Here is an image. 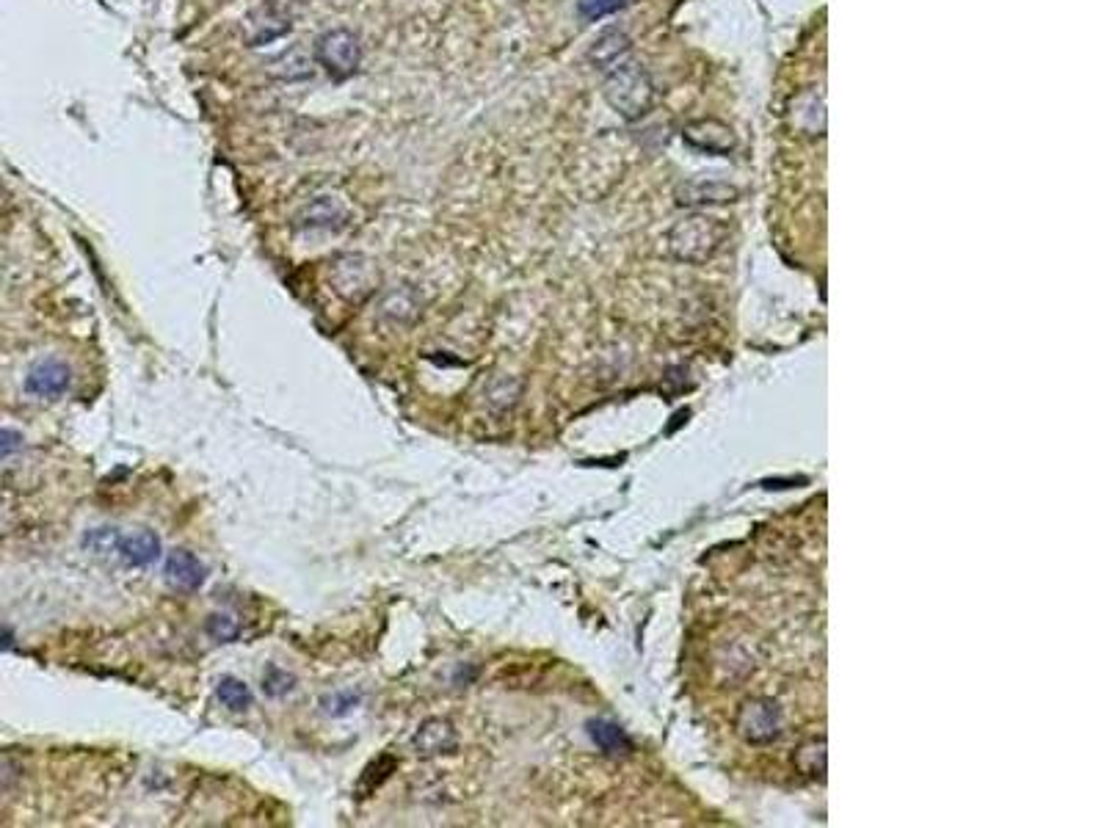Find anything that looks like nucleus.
<instances>
[{"label": "nucleus", "mask_w": 1104, "mask_h": 828, "mask_svg": "<svg viewBox=\"0 0 1104 828\" xmlns=\"http://www.w3.org/2000/svg\"><path fill=\"white\" fill-rule=\"evenodd\" d=\"M726 227L721 221L693 216V219L679 221L674 230L668 232V249L677 260L685 263H704L707 257L718 252V246L724 243Z\"/></svg>", "instance_id": "obj_1"}, {"label": "nucleus", "mask_w": 1104, "mask_h": 828, "mask_svg": "<svg viewBox=\"0 0 1104 828\" xmlns=\"http://www.w3.org/2000/svg\"><path fill=\"white\" fill-rule=\"evenodd\" d=\"M605 97L608 103L627 119H638L649 111V105L655 100L652 81L646 78V72L638 64H624L613 69L605 81Z\"/></svg>", "instance_id": "obj_2"}, {"label": "nucleus", "mask_w": 1104, "mask_h": 828, "mask_svg": "<svg viewBox=\"0 0 1104 828\" xmlns=\"http://www.w3.org/2000/svg\"><path fill=\"white\" fill-rule=\"evenodd\" d=\"M315 58L332 81H348L357 75L362 64V42L348 28H332L318 36Z\"/></svg>", "instance_id": "obj_3"}, {"label": "nucleus", "mask_w": 1104, "mask_h": 828, "mask_svg": "<svg viewBox=\"0 0 1104 828\" xmlns=\"http://www.w3.org/2000/svg\"><path fill=\"white\" fill-rule=\"evenodd\" d=\"M304 9V0H265L260 9H254L246 23L243 36L252 47L271 45L293 28V17Z\"/></svg>", "instance_id": "obj_4"}, {"label": "nucleus", "mask_w": 1104, "mask_h": 828, "mask_svg": "<svg viewBox=\"0 0 1104 828\" xmlns=\"http://www.w3.org/2000/svg\"><path fill=\"white\" fill-rule=\"evenodd\" d=\"M737 732L751 746H768L782 735V713L771 699H751L737 713Z\"/></svg>", "instance_id": "obj_5"}, {"label": "nucleus", "mask_w": 1104, "mask_h": 828, "mask_svg": "<svg viewBox=\"0 0 1104 828\" xmlns=\"http://www.w3.org/2000/svg\"><path fill=\"white\" fill-rule=\"evenodd\" d=\"M69 387H72V368L61 359H42L25 376V392L36 398H47V401L67 395Z\"/></svg>", "instance_id": "obj_6"}, {"label": "nucleus", "mask_w": 1104, "mask_h": 828, "mask_svg": "<svg viewBox=\"0 0 1104 828\" xmlns=\"http://www.w3.org/2000/svg\"><path fill=\"white\" fill-rule=\"evenodd\" d=\"M376 282V276L370 271V263L359 254H348V257H340L332 268V285L334 290L345 296V299H357L362 293H368Z\"/></svg>", "instance_id": "obj_7"}, {"label": "nucleus", "mask_w": 1104, "mask_h": 828, "mask_svg": "<svg viewBox=\"0 0 1104 828\" xmlns=\"http://www.w3.org/2000/svg\"><path fill=\"white\" fill-rule=\"evenodd\" d=\"M414 751L420 757H442V754H453L456 746H459V737H456V729L445 718H428L423 724L417 726V732L412 737Z\"/></svg>", "instance_id": "obj_8"}, {"label": "nucleus", "mask_w": 1104, "mask_h": 828, "mask_svg": "<svg viewBox=\"0 0 1104 828\" xmlns=\"http://www.w3.org/2000/svg\"><path fill=\"white\" fill-rule=\"evenodd\" d=\"M345 219H348V210L340 202V196L321 194L315 196L310 205H304L299 213V227L301 230L337 232L345 227Z\"/></svg>", "instance_id": "obj_9"}, {"label": "nucleus", "mask_w": 1104, "mask_h": 828, "mask_svg": "<svg viewBox=\"0 0 1104 828\" xmlns=\"http://www.w3.org/2000/svg\"><path fill=\"white\" fill-rule=\"evenodd\" d=\"M163 572H166V580H169L174 588H183V591H196V588H202V583L207 580L205 564L196 558L194 552L183 550V547H177V550L169 552Z\"/></svg>", "instance_id": "obj_10"}, {"label": "nucleus", "mask_w": 1104, "mask_h": 828, "mask_svg": "<svg viewBox=\"0 0 1104 828\" xmlns=\"http://www.w3.org/2000/svg\"><path fill=\"white\" fill-rule=\"evenodd\" d=\"M116 552L119 558L125 561L127 566L133 569H141V566H152L158 558H161V539L158 533L152 530H141V533H130V536H119L116 541Z\"/></svg>", "instance_id": "obj_11"}, {"label": "nucleus", "mask_w": 1104, "mask_h": 828, "mask_svg": "<svg viewBox=\"0 0 1104 828\" xmlns=\"http://www.w3.org/2000/svg\"><path fill=\"white\" fill-rule=\"evenodd\" d=\"M417 315H420V296H417V290L406 288V285L387 293V299L381 301V318L384 321L406 326V323L417 321Z\"/></svg>", "instance_id": "obj_12"}, {"label": "nucleus", "mask_w": 1104, "mask_h": 828, "mask_svg": "<svg viewBox=\"0 0 1104 828\" xmlns=\"http://www.w3.org/2000/svg\"><path fill=\"white\" fill-rule=\"evenodd\" d=\"M268 69H271V75H274L276 81H282V83L310 81L312 72H315L312 58L307 56L304 50H299V47H290V50H285L282 56H276L274 61L268 64Z\"/></svg>", "instance_id": "obj_13"}, {"label": "nucleus", "mask_w": 1104, "mask_h": 828, "mask_svg": "<svg viewBox=\"0 0 1104 828\" xmlns=\"http://www.w3.org/2000/svg\"><path fill=\"white\" fill-rule=\"evenodd\" d=\"M679 205H721V202H732L737 196V191L732 185L724 183H707V180H693V183H685L677 191Z\"/></svg>", "instance_id": "obj_14"}, {"label": "nucleus", "mask_w": 1104, "mask_h": 828, "mask_svg": "<svg viewBox=\"0 0 1104 828\" xmlns=\"http://www.w3.org/2000/svg\"><path fill=\"white\" fill-rule=\"evenodd\" d=\"M588 735H591V740H594L605 754H610V757L627 754V751L633 748L630 737L624 735V729H621L619 724H613V721H605V718L591 721V724H588Z\"/></svg>", "instance_id": "obj_15"}, {"label": "nucleus", "mask_w": 1104, "mask_h": 828, "mask_svg": "<svg viewBox=\"0 0 1104 828\" xmlns=\"http://www.w3.org/2000/svg\"><path fill=\"white\" fill-rule=\"evenodd\" d=\"M395 768H398V759L392 757V754H379L373 762H368V768H365L362 776H359V784H357L359 798H368V795L376 793L381 784L387 782L392 773H395Z\"/></svg>", "instance_id": "obj_16"}, {"label": "nucleus", "mask_w": 1104, "mask_h": 828, "mask_svg": "<svg viewBox=\"0 0 1104 828\" xmlns=\"http://www.w3.org/2000/svg\"><path fill=\"white\" fill-rule=\"evenodd\" d=\"M630 50V42H627V36L619 34V31H608V34H602L594 42V47H591V53H588V58L597 64V67L602 69H608L610 64H616L624 53Z\"/></svg>", "instance_id": "obj_17"}, {"label": "nucleus", "mask_w": 1104, "mask_h": 828, "mask_svg": "<svg viewBox=\"0 0 1104 828\" xmlns=\"http://www.w3.org/2000/svg\"><path fill=\"white\" fill-rule=\"evenodd\" d=\"M216 699L232 713H246L252 707V690L238 677H221L216 685Z\"/></svg>", "instance_id": "obj_18"}, {"label": "nucleus", "mask_w": 1104, "mask_h": 828, "mask_svg": "<svg viewBox=\"0 0 1104 828\" xmlns=\"http://www.w3.org/2000/svg\"><path fill=\"white\" fill-rule=\"evenodd\" d=\"M795 765L806 776H823L826 773V740H812L795 751Z\"/></svg>", "instance_id": "obj_19"}, {"label": "nucleus", "mask_w": 1104, "mask_h": 828, "mask_svg": "<svg viewBox=\"0 0 1104 828\" xmlns=\"http://www.w3.org/2000/svg\"><path fill=\"white\" fill-rule=\"evenodd\" d=\"M296 674H290L288 668L268 666L263 674V693L268 699H285L296 690Z\"/></svg>", "instance_id": "obj_20"}, {"label": "nucleus", "mask_w": 1104, "mask_h": 828, "mask_svg": "<svg viewBox=\"0 0 1104 828\" xmlns=\"http://www.w3.org/2000/svg\"><path fill=\"white\" fill-rule=\"evenodd\" d=\"M205 633L210 635L213 641H219V644H232V641H238L241 627H238V621L232 619V616H227V613H213V616H207Z\"/></svg>", "instance_id": "obj_21"}, {"label": "nucleus", "mask_w": 1104, "mask_h": 828, "mask_svg": "<svg viewBox=\"0 0 1104 828\" xmlns=\"http://www.w3.org/2000/svg\"><path fill=\"white\" fill-rule=\"evenodd\" d=\"M116 541H119L116 528H94L83 536L81 544L94 555H105V552H116Z\"/></svg>", "instance_id": "obj_22"}, {"label": "nucleus", "mask_w": 1104, "mask_h": 828, "mask_svg": "<svg viewBox=\"0 0 1104 828\" xmlns=\"http://www.w3.org/2000/svg\"><path fill=\"white\" fill-rule=\"evenodd\" d=\"M359 702H362V696H359L357 690H351V693H332V696L321 699V710L326 715H332V718H340V715L351 713Z\"/></svg>", "instance_id": "obj_23"}, {"label": "nucleus", "mask_w": 1104, "mask_h": 828, "mask_svg": "<svg viewBox=\"0 0 1104 828\" xmlns=\"http://www.w3.org/2000/svg\"><path fill=\"white\" fill-rule=\"evenodd\" d=\"M627 0H577V12L583 20H599L605 14L619 12Z\"/></svg>", "instance_id": "obj_24"}, {"label": "nucleus", "mask_w": 1104, "mask_h": 828, "mask_svg": "<svg viewBox=\"0 0 1104 828\" xmlns=\"http://www.w3.org/2000/svg\"><path fill=\"white\" fill-rule=\"evenodd\" d=\"M20 448H23V434L14 428H0V461L14 456Z\"/></svg>", "instance_id": "obj_25"}, {"label": "nucleus", "mask_w": 1104, "mask_h": 828, "mask_svg": "<svg viewBox=\"0 0 1104 828\" xmlns=\"http://www.w3.org/2000/svg\"><path fill=\"white\" fill-rule=\"evenodd\" d=\"M17 776H20V768L14 765L12 759H0V795H6L12 790Z\"/></svg>", "instance_id": "obj_26"}, {"label": "nucleus", "mask_w": 1104, "mask_h": 828, "mask_svg": "<svg viewBox=\"0 0 1104 828\" xmlns=\"http://www.w3.org/2000/svg\"><path fill=\"white\" fill-rule=\"evenodd\" d=\"M12 644H14V633L6 627V624H0V649H9Z\"/></svg>", "instance_id": "obj_27"}]
</instances>
